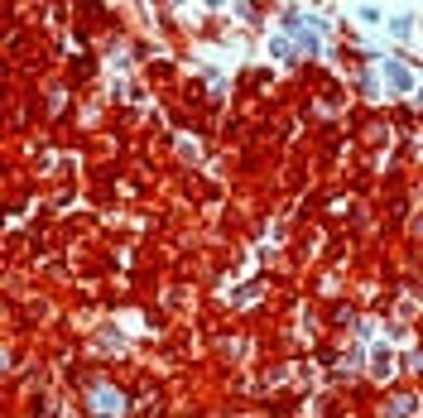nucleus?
Masks as SVG:
<instances>
[{"label":"nucleus","mask_w":423,"mask_h":418,"mask_svg":"<svg viewBox=\"0 0 423 418\" xmlns=\"http://www.w3.org/2000/svg\"><path fill=\"white\" fill-rule=\"evenodd\" d=\"M385 77H390L395 92H414V73H409L400 58H385Z\"/></svg>","instance_id":"obj_1"},{"label":"nucleus","mask_w":423,"mask_h":418,"mask_svg":"<svg viewBox=\"0 0 423 418\" xmlns=\"http://www.w3.org/2000/svg\"><path fill=\"white\" fill-rule=\"evenodd\" d=\"M390 29H395L400 39H409V29H414V15H395V19H390Z\"/></svg>","instance_id":"obj_2"},{"label":"nucleus","mask_w":423,"mask_h":418,"mask_svg":"<svg viewBox=\"0 0 423 418\" xmlns=\"http://www.w3.org/2000/svg\"><path fill=\"white\" fill-rule=\"evenodd\" d=\"M361 19H366V24H380L385 15H380V5H361Z\"/></svg>","instance_id":"obj_3"}]
</instances>
